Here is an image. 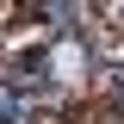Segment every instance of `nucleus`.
I'll use <instances>...</instances> for the list:
<instances>
[{
    "label": "nucleus",
    "mask_w": 124,
    "mask_h": 124,
    "mask_svg": "<svg viewBox=\"0 0 124 124\" xmlns=\"http://www.w3.org/2000/svg\"><path fill=\"white\" fill-rule=\"evenodd\" d=\"M37 6H44V19L56 31H75V0H37Z\"/></svg>",
    "instance_id": "f257e3e1"
}]
</instances>
